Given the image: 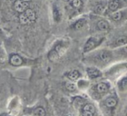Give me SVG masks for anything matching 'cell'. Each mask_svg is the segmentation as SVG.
Masks as SVG:
<instances>
[{"label":"cell","instance_id":"obj_3","mask_svg":"<svg viewBox=\"0 0 127 116\" xmlns=\"http://www.w3.org/2000/svg\"><path fill=\"white\" fill-rule=\"evenodd\" d=\"M87 72H88L89 77H91V78H95V77H98L100 76V71L97 69L94 68V67L88 68L87 69Z\"/></svg>","mask_w":127,"mask_h":116},{"label":"cell","instance_id":"obj_1","mask_svg":"<svg viewBox=\"0 0 127 116\" xmlns=\"http://www.w3.org/2000/svg\"><path fill=\"white\" fill-rule=\"evenodd\" d=\"M29 7V3L25 1H16L14 3V7L18 12H23L27 9Z\"/></svg>","mask_w":127,"mask_h":116},{"label":"cell","instance_id":"obj_20","mask_svg":"<svg viewBox=\"0 0 127 116\" xmlns=\"http://www.w3.org/2000/svg\"><path fill=\"white\" fill-rule=\"evenodd\" d=\"M72 4H73V6H74V7H78L81 4V1H79V0H74V1H72Z\"/></svg>","mask_w":127,"mask_h":116},{"label":"cell","instance_id":"obj_7","mask_svg":"<svg viewBox=\"0 0 127 116\" xmlns=\"http://www.w3.org/2000/svg\"><path fill=\"white\" fill-rule=\"evenodd\" d=\"M79 76H80V74L78 71L73 70L69 72V74H68V77L72 81H74V80H76L79 77Z\"/></svg>","mask_w":127,"mask_h":116},{"label":"cell","instance_id":"obj_18","mask_svg":"<svg viewBox=\"0 0 127 116\" xmlns=\"http://www.w3.org/2000/svg\"><path fill=\"white\" fill-rule=\"evenodd\" d=\"M112 17L115 21H119L122 17V13L120 12H115L112 15Z\"/></svg>","mask_w":127,"mask_h":116},{"label":"cell","instance_id":"obj_9","mask_svg":"<svg viewBox=\"0 0 127 116\" xmlns=\"http://www.w3.org/2000/svg\"><path fill=\"white\" fill-rule=\"evenodd\" d=\"M100 58L104 62H109L110 59V56L109 52H101L100 54Z\"/></svg>","mask_w":127,"mask_h":116},{"label":"cell","instance_id":"obj_2","mask_svg":"<svg viewBox=\"0 0 127 116\" xmlns=\"http://www.w3.org/2000/svg\"><path fill=\"white\" fill-rule=\"evenodd\" d=\"M24 14H25V16H26V17L27 18V19L29 20V22H33V21L35 20L36 19V15L35 13L32 11L31 9H27L25 11V12H24Z\"/></svg>","mask_w":127,"mask_h":116},{"label":"cell","instance_id":"obj_4","mask_svg":"<svg viewBox=\"0 0 127 116\" xmlns=\"http://www.w3.org/2000/svg\"><path fill=\"white\" fill-rule=\"evenodd\" d=\"M10 62L13 66H20L22 63V59L18 55H13L10 59Z\"/></svg>","mask_w":127,"mask_h":116},{"label":"cell","instance_id":"obj_14","mask_svg":"<svg viewBox=\"0 0 127 116\" xmlns=\"http://www.w3.org/2000/svg\"><path fill=\"white\" fill-rule=\"evenodd\" d=\"M66 88L68 89L69 91H74V90L76 89V84L74 83V82H68L66 83Z\"/></svg>","mask_w":127,"mask_h":116},{"label":"cell","instance_id":"obj_16","mask_svg":"<svg viewBox=\"0 0 127 116\" xmlns=\"http://www.w3.org/2000/svg\"><path fill=\"white\" fill-rule=\"evenodd\" d=\"M127 41V37L125 36H122V37H120L119 38H118V39L117 40V44L118 45L122 46V45L126 44Z\"/></svg>","mask_w":127,"mask_h":116},{"label":"cell","instance_id":"obj_19","mask_svg":"<svg viewBox=\"0 0 127 116\" xmlns=\"http://www.w3.org/2000/svg\"><path fill=\"white\" fill-rule=\"evenodd\" d=\"M53 15H54L55 18L58 21L60 18V12H59V11H58V9H56L54 10V12H53Z\"/></svg>","mask_w":127,"mask_h":116},{"label":"cell","instance_id":"obj_12","mask_svg":"<svg viewBox=\"0 0 127 116\" xmlns=\"http://www.w3.org/2000/svg\"><path fill=\"white\" fill-rule=\"evenodd\" d=\"M83 111H88L92 114H94L95 112V107L92 104H87L83 108Z\"/></svg>","mask_w":127,"mask_h":116},{"label":"cell","instance_id":"obj_15","mask_svg":"<svg viewBox=\"0 0 127 116\" xmlns=\"http://www.w3.org/2000/svg\"><path fill=\"white\" fill-rule=\"evenodd\" d=\"M58 54L55 51H51L49 53V55H48V58L50 59V60L51 61H55V59H57L58 58Z\"/></svg>","mask_w":127,"mask_h":116},{"label":"cell","instance_id":"obj_17","mask_svg":"<svg viewBox=\"0 0 127 116\" xmlns=\"http://www.w3.org/2000/svg\"><path fill=\"white\" fill-rule=\"evenodd\" d=\"M84 23H85V20L84 19L79 20L75 24L76 29H81L83 26H84Z\"/></svg>","mask_w":127,"mask_h":116},{"label":"cell","instance_id":"obj_8","mask_svg":"<svg viewBox=\"0 0 127 116\" xmlns=\"http://www.w3.org/2000/svg\"><path fill=\"white\" fill-rule=\"evenodd\" d=\"M97 89L98 92L100 93H103V92H107L108 89L107 85L105 83H100L97 85Z\"/></svg>","mask_w":127,"mask_h":116},{"label":"cell","instance_id":"obj_24","mask_svg":"<svg viewBox=\"0 0 127 116\" xmlns=\"http://www.w3.org/2000/svg\"></svg>","mask_w":127,"mask_h":116},{"label":"cell","instance_id":"obj_5","mask_svg":"<svg viewBox=\"0 0 127 116\" xmlns=\"http://www.w3.org/2000/svg\"><path fill=\"white\" fill-rule=\"evenodd\" d=\"M95 41H93V39H90L86 42V44L84 46V52H88V51L91 50L93 47H95Z\"/></svg>","mask_w":127,"mask_h":116},{"label":"cell","instance_id":"obj_13","mask_svg":"<svg viewBox=\"0 0 127 116\" xmlns=\"http://www.w3.org/2000/svg\"><path fill=\"white\" fill-rule=\"evenodd\" d=\"M109 7L112 11H115L119 7V2L117 1H112L109 2Z\"/></svg>","mask_w":127,"mask_h":116},{"label":"cell","instance_id":"obj_22","mask_svg":"<svg viewBox=\"0 0 127 116\" xmlns=\"http://www.w3.org/2000/svg\"><path fill=\"white\" fill-rule=\"evenodd\" d=\"M97 10L98 11H99V12L102 11V6H98L97 7Z\"/></svg>","mask_w":127,"mask_h":116},{"label":"cell","instance_id":"obj_10","mask_svg":"<svg viewBox=\"0 0 127 116\" xmlns=\"http://www.w3.org/2000/svg\"><path fill=\"white\" fill-rule=\"evenodd\" d=\"M105 104L109 107H115L117 105V101L114 98H109L105 101Z\"/></svg>","mask_w":127,"mask_h":116},{"label":"cell","instance_id":"obj_21","mask_svg":"<svg viewBox=\"0 0 127 116\" xmlns=\"http://www.w3.org/2000/svg\"><path fill=\"white\" fill-rule=\"evenodd\" d=\"M83 116H93V114L88 111H84L83 112Z\"/></svg>","mask_w":127,"mask_h":116},{"label":"cell","instance_id":"obj_23","mask_svg":"<svg viewBox=\"0 0 127 116\" xmlns=\"http://www.w3.org/2000/svg\"><path fill=\"white\" fill-rule=\"evenodd\" d=\"M0 116H10L7 113H3L2 114L0 115Z\"/></svg>","mask_w":127,"mask_h":116},{"label":"cell","instance_id":"obj_6","mask_svg":"<svg viewBox=\"0 0 127 116\" xmlns=\"http://www.w3.org/2000/svg\"><path fill=\"white\" fill-rule=\"evenodd\" d=\"M98 27L101 31H106L109 28V24L107 21L102 20V21H99L97 24Z\"/></svg>","mask_w":127,"mask_h":116},{"label":"cell","instance_id":"obj_11","mask_svg":"<svg viewBox=\"0 0 127 116\" xmlns=\"http://www.w3.org/2000/svg\"><path fill=\"white\" fill-rule=\"evenodd\" d=\"M34 115L35 116H45V111L44 109L42 107H37L34 111Z\"/></svg>","mask_w":127,"mask_h":116}]
</instances>
